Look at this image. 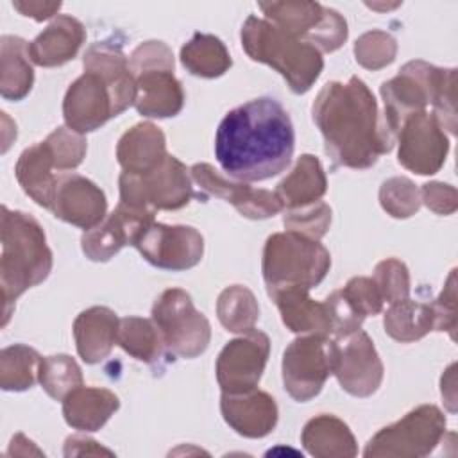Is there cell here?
<instances>
[{"mask_svg": "<svg viewBox=\"0 0 458 458\" xmlns=\"http://www.w3.org/2000/svg\"><path fill=\"white\" fill-rule=\"evenodd\" d=\"M295 148L288 111L272 97H259L231 109L215 134L220 168L240 182L265 181L284 172Z\"/></svg>", "mask_w": 458, "mask_h": 458, "instance_id": "6da1fadb", "label": "cell"}, {"mask_svg": "<svg viewBox=\"0 0 458 458\" xmlns=\"http://www.w3.org/2000/svg\"><path fill=\"white\" fill-rule=\"evenodd\" d=\"M311 113L326 152L342 166L369 168L394 148L395 138L379 118L374 95L358 77L345 84L327 82L317 95Z\"/></svg>", "mask_w": 458, "mask_h": 458, "instance_id": "7a4b0ae2", "label": "cell"}, {"mask_svg": "<svg viewBox=\"0 0 458 458\" xmlns=\"http://www.w3.org/2000/svg\"><path fill=\"white\" fill-rule=\"evenodd\" d=\"M454 68H438L420 59L406 63L394 79L381 84L379 91L385 102V127L395 138L406 116L426 111V107L431 104V113L438 118L444 131L454 132Z\"/></svg>", "mask_w": 458, "mask_h": 458, "instance_id": "3957f363", "label": "cell"}, {"mask_svg": "<svg viewBox=\"0 0 458 458\" xmlns=\"http://www.w3.org/2000/svg\"><path fill=\"white\" fill-rule=\"evenodd\" d=\"M2 258L0 284L4 301L2 326L9 322L16 299L29 288L43 283L52 270V250L47 245L39 222L2 206Z\"/></svg>", "mask_w": 458, "mask_h": 458, "instance_id": "277c9868", "label": "cell"}, {"mask_svg": "<svg viewBox=\"0 0 458 458\" xmlns=\"http://www.w3.org/2000/svg\"><path fill=\"white\" fill-rule=\"evenodd\" d=\"M240 38L247 55L279 72L297 95L310 91L322 73L324 59L313 45L286 34L265 18L249 16Z\"/></svg>", "mask_w": 458, "mask_h": 458, "instance_id": "5b68a950", "label": "cell"}, {"mask_svg": "<svg viewBox=\"0 0 458 458\" xmlns=\"http://www.w3.org/2000/svg\"><path fill=\"white\" fill-rule=\"evenodd\" d=\"M331 267L329 250L318 242L293 231L267 238L261 259L267 292L281 286L315 288Z\"/></svg>", "mask_w": 458, "mask_h": 458, "instance_id": "8992f818", "label": "cell"}, {"mask_svg": "<svg viewBox=\"0 0 458 458\" xmlns=\"http://www.w3.org/2000/svg\"><path fill=\"white\" fill-rule=\"evenodd\" d=\"M118 186L122 204L154 213L156 209L184 208L195 197L191 174L170 154L145 174L122 172Z\"/></svg>", "mask_w": 458, "mask_h": 458, "instance_id": "52a82bcc", "label": "cell"}, {"mask_svg": "<svg viewBox=\"0 0 458 458\" xmlns=\"http://www.w3.org/2000/svg\"><path fill=\"white\" fill-rule=\"evenodd\" d=\"M265 20L286 34L313 45L320 54L338 50L347 39L345 18L318 2H261Z\"/></svg>", "mask_w": 458, "mask_h": 458, "instance_id": "ba28073f", "label": "cell"}, {"mask_svg": "<svg viewBox=\"0 0 458 458\" xmlns=\"http://www.w3.org/2000/svg\"><path fill=\"white\" fill-rule=\"evenodd\" d=\"M152 320L172 354L195 358L209 345L211 326L193 306L190 293L181 288H168L156 299Z\"/></svg>", "mask_w": 458, "mask_h": 458, "instance_id": "9c48e42d", "label": "cell"}, {"mask_svg": "<svg viewBox=\"0 0 458 458\" xmlns=\"http://www.w3.org/2000/svg\"><path fill=\"white\" fill-rule=\"evenodd\" d=\"M445 433V417L433 404H422L401 420L379 429L367 444L363 454L370 456H426Z\"/></svg>", "mask_w": 458, "mask_h": 458, "instance_id": "30bf717a", "label": "cell"}, {"mask_svg": "<svg viewBox=\"0 0 458 458\" xmlns=\"http://www.w3.org/2000/svg\"><path fill=\"white\" fill-rule=\"evenodd\" d=\"M333 367V340L322 335L295 338L283 354V385L288 395L306 403L320 394Z\"/></svg>", "mask_w": 458, "mask_h": 458, "instance_id": "8fae6325", "label": "cell"}, {"mask_svg": "<svg viewBox=\"0 0 458 458\" xmlns=\"http://www.w3.org/2000/svg\"><path fill=\"white\" fill-rule=\"evenodd\" d=\"M333 367L340 386L354 397L372 395L383 381V363L370 336L361 329L333 336Z\"/></svg>", "mask_w": 458, "mask_h": 458, "instance_id": "7c38bea8", "label": "cell"}, {"mask_svg": "<svg viewBox=\"0 0 458 458\" xmlns=\"http://www.w3.org/2000/svg\"><path fill=\"white\" fill-rule=\"evenodd\" d=\"M395 140L399 143L397 161L419 175L437 174L445 163L449 138L433 113L419 111L406 116Z\"/></svg>", "mask_w": 458, "mask_h": 458, "instance_id": "4fadbf2b", "label": "cell"}, {"mask_svg": "<svg viewBox=\"0 0 458 458\" xmlns=\"http://www.w3.org/2000/svg\"><path fill=\"white\" fill-rule=\"evenodd\" d=\"M134 247L152 267L181 272L195 267L204 254V238L191 225H166L152 222Z\"/></svg>", "mask_w": 458, "mask_h": 458, "instance_id": "5bb4252c", "label": "cell"}, {"mask_svg": "<svg viewBox=\"0 0 458 458\" xmlns=\"http://www.w3.org/2000/svg\"><path fill=\"white\" fill-rule=\"evenodd\" d=\"M270 354V340L250 329L231 340L216 358V381L225 394H243L258 386Z\"/></svg>", "mask_w": 458, "mask_h": 458, "instance_id": "9a60e30c", "label": "cell"}, {"mask_svg": "<svg viewBox=\"0 0 458 458\" xmlns=\"http://www.w3.org/2000/svg\"><path fill=\"white\" fill-rule=\"evenodd\" d=\"M120 113L122 111L111 88L102 77L91 72H84L79 79H75L63 100V116L66 127L79 134L98 129Z\"/></svg>", "mask_w": 458, "mask_h": 458, "instance_id": "2e32d148", "label": "cell"}, {"mask_svg": "<svg viewBox=\"0 0 458 458\" xmlns=\"http://www.w3.org/2000/svg\"><path fill=\"white\" fill-rule=\"evenodd\" d=\"M154 222V211L118 204L98 225L84 231L82 252L91 261H107L125 245H134L140 234Z\"/></svg>", "mask_w": 458, "mask_h": 458, "instance_id": "e0dca14e", "label": "cell"}, {"mask_svg": "<svg viewBox=\"0 0 458 458\" xmlns=\"http://www.w3.org/2000/svg\"><path fill=\"white\" fill-rule=\"evenodd\" d=\"M106 195L93 181L73 172L59 174L50 206L55 218L88 231L106 218Z\"/></svg>", "mask_w": 458, "mask_h": 458, "instance_id": "ac0fdd59", "label": "cell"}, {"mask_svg": "<svg viewBox=\"0 0 458 458\" xmlns=\"http://www.w3.org/2000/svg\"><path fill=\"white\" fill-rule=\"evenodd\" d=\"M191 179L209 195L233 204L238 213L250 220H263L277 215L283 206L276 191L234 182L218 174L209 163H197L190 170Z\"/></svg>", "mask_w": 458, "mask_h": 458, "instance_id": "d6986e66", "label": "cell"}, {"mask_svg": "<svg viewBox=\"0 0 458 458\" xmlns=\"http://www.w3.org/2000/svg\"><path fill=\"white\" fill-rule=\"evenodd\" d=\"M220 411L224 420L242 437H267L277 424V406L272 395L263 390L243 394L222 392Z\"/></svg>", "mask_w": 458, "mask_h": 458, "instance_id": "ffe728a7", "label": "cell"}, {"mask_svg": "<svg viewBox=\"0 0 458 458\" xmlns=\"http://www.w3.org/2000/svg\"><path fill=\"white\" fill-rule=\"evenodd\" d=\"M136 82L134 107L141 116L168 118L184 106V91L174 68H148L132 73Z\"/></svg>", "mask_w": 458, "mask_h": 458, "instance_id": "44dd1931", "label": "cell"}, {"mask_svg": "<svg viewBox=\"0 0 458 458\" xmlns=\"http://www.w3.org/2000/svg\"><path fill=\"white\" fill-rule=\"evenodd\" d=\"M308 288L281 286L268 290L276 302L283 324L299 335H322L331 336V324L326 302H317L310 297Z\"/></svg>", "mask_w": 458, "mask_h": 458, "instance_id": "7402d4cb", "label": "cell"}, {"mask_svg": "<svg viewBox=\"0 0 458 458\" xmlns=\"http://www.w3.org/2000/svg\"><path fill=\"white\" fill-rule=\"evenodd\" d=\"M84 38V25L77 18L59 14L29 43V57L38 66H61L77 55Z\"/></svg>", "mask_w": 458, "mask_h": 458, "instance_id": "603a6c76", "label": "cell"}, {"mask_svg": "<svg viewBox=\"0 0 458 458\" xmlns=\"http://www.w3.org/2000/svg\"><path fill=\"white\" fill-rule=\"evenodd\" d=\"M120 320L116 313L106 306H93L77 315L73 322V336L79 356L93 365L109 356Z\"/></svg>", "mask_w": 458, "mask_h": 458, "instance_id": "cb8c5ba5", "label": "cell"}, {"mask_svg": "<svg viewBox=\"0 0 458 458\" xmlns=\"http://www.w3.org/2000/svg\"><path fill=\"white\" fill-rule=\"evenodd\" d=\"M84 72L97 73L114 93L116 104L123 113L136 100V82L123 52L109 43H93L82 59Z\"/></svg>", "mask_w": 458, "mask_h": 458, "instance_id": "d4e9b609", "label": "cell"}, {"mask_svg": "<svg viewBox=\"0 0 458 458\" xmlns=\"http://www.w3.org/2000/svg\"><path fill=\"white\" fill-rule=\"evenodd\" d=\"M166 157V140L163 131L152 122L136 123L116 145V159L123 172L145 174Z\"/></svg>", "mask_w": 458, "mask_h": 458, "instance_id": "484cf974", "label": "cell"}, {"mask_svg": "<svg viewBox=\"0 0 458 458\" xmlns=\"http://www.w3.org/2000/svg\"><path fill=\"white\" fill-rule=\"evenodd\" d=\"M118 406L120 401L111 390L82 385L63 399V415L66 424L79 431H97Z\"/></svg>", "mask_w": 458, "mask_h": 458, "instance_id": "4316f807", "label": "cell"}, {"mask_svg": "<svg viewBox=\"0 0 458 458\" xmlns=\"http://www.w3.org/2000/svg\"><path fill=\"white\" fill-rule=\"evenodd\" d=\"M55 168L52 154L45 141L25 148L14 166L16 179L23 191L41 208L50 209L57 177L52 170Z\"/></svg>", "mask_w": 458, "mask_h": 458, "instance_id": "83f0119b", "label": "cell"}, {"mask_svg": "<svg viewBox=\"0 0 458 458\" xmlns=\"http://www.w3.org/2000/svg\"><path fill=\"white\" fill-rule=\"evenodd\" d=\"M327 190V179L320 161L311 154H302L293 170L277 184L276 195L283 209H297L318 202Z\"/></svg>", "mask_w": 458, "mask_h": 458, "instance_id": "f1b7e54d", "label": "cell"}, {"mask_svg": "<svg viewBox=\"0 0 458 458\" xmlns=\"http://www.w3.org/2000/svg\"><path fill=\"white\" fill-rule=\"evenodd\" d=\"M301 440L306 451L320 458H345L358 453L349 426L335 415L322 413L306 422Z\"/></svg>", "mask_w": 458, "mask_h": 458, "instance_id": "f546056e", "label": "cell"}, {"mask_svg": "<svg viewBox=\"0 0 458 458\" xmlns=\"http://www.w3.org/2000/svg\"><path fill=\"white\" fill-rule=\"evenodd\" d=\"M34 84L29 43L18 36L0 38V93L5 100H21Z\"/></svg>", "mask_w": 458, "mask_h": 458, "instance_id": "4dcf8cb0", "label": "cell"}, {"mask_svg": "<svg viewBox=\"0 0 458 458\" xmlns=\"http://www.w3.org/2000/svg\"><path fill=\"white\" fill-rule=\"evenodd\" d=\"M181 63L197 77L215 79L224 75L233 61L225 45L213 34L195 32L193 38L181 48Z\"/></svg>", "mask_w": 458, "mask_h": 458, "instance_id": "1f68e13d", "label": "cell"}, {"mask_svg": "<svg viewBox=\"0 0 458 458\" xmlns=\"http://www.w3.org/2000/svg\"><path fill=\"white\" fill-rule=\"evenodd\" d=\"M385 331L401 344L420 340L435 327V315L431 304L403 299L392 302L383 320Z\"/></svg>", "mask_w": 458, "mask_h": 458, "instance_id": "d6a6232c", "label": "cell"}, {"mask_svg": "<svg viewBox=\"0 0 458 458\" xmlns=\"http://www.w3.org/2000/svg\"><path fill=\"white\" fill-rule=\"evenodd\" d=\"M116 344L132 358L150 365L157 363L166 349L154 320L141 317L120 318Z\"/></svg>", "mask_w": 458, "mask_h": 458, "instance_id": "836d02e7", "label": "cell"}, {"mask_svg": "<svg viewBox=\"0 0 458 458\" xmlns=\"http://www.w3.org/2000/svg\"><path fill=\"white\" fill-rule=\"evenodd\" d=\"M216 315L220 324L231 333H247L254 329L259 317V306L254 293L242 284L222 290L216 301Z\"/></svg>", "mask_w": 458, "mask_h": 458, "instance_id": "e575fe53", "label": "cell"}, {"mask_svg": "<svg viewBox=\"0 0 458 458\" xmlns=\"http://www.w3.org/2000/svg\"><path fill=\"white\" fill-rule=\"evenodd\" d=\"M41 356L29 345L14 344L0 352V386L21 392L30 388L39 374Z\"/></svg>", "mask_w": 458, "mask_h": 458, "instance_id": "d590c367", "label": "cell"}, {"mask_svg": "<svg viewBox=\"0 0 458 458\" xmlns=\"http://www.w3.org/2000/svg\"><path fill=\"white\" fill-rule=\"evenodd\" d=\"M38 381L52 399L63 401L72 390L82 386V374L72 356L54 354L41 360Z\"/></svg>", "mask_w": 458, "mask_h": 458, "instance_id": "8d00e7d4", "label": "cell"}, {"mask_svg": "<svg viewBox=\"0 0 458 458\" xmlns=\"http://www.w3.org/2000/svg\"><path fill=\"white\" fill-rule=\"evenodd\" d=\"M379 202L394 218H408L420 208V191L408 177H392L379 188Z\"/></svg>", "mask_w": 458, "mask_h": 458, "instance_id": "74e56055", "label": "cell"}, {"mask_svg": "<svg viewBox=\"0 0 458 458\" xmlns=\"http://www.w3.org/2000/svg\"><path fill=\"white\" fill-rule=\"evenodd\" d=\"M59 172L77 168L86 156V138L70 127H57L45 140Z\"/></svg>", "mask_w": 458, "mask_h": 458, "instance_id": "f35d334b", "label": "cell"}, {"mask_svg": "<svg viewBox=\"0 0 458 458\" xmlns=\"http://www.w3.org/2000/svg\"><path fill=\"white\" fill-rule=\"evenodd\" d=\"M286 231L299 233L311 240H320L331 224V208L318 200L304 208L286 209L283 216Z\"/></svg>", "mask_w": 458, "mask_h": 458, "instance_id": "ab89813d", "label": "cell"}, {"mask_svg": "<svg viewBox=\"0 0 458 458\" xmlns=\"http://www.w3.org/2000/svg\"><path fill=\"white\" fill-rule=\"evenodd\" d=\"M397 43L383 30H370L360 36L354 43L356 61L367 70H379L395 59Z\"/></svg>", "mask_w": 458, "mask_h": 458, "instance_id": "60d3db41", "label": "cell"}, {"mask_svg": "<svg viewBox=\"0 0 458 458\" xmlns=\"http://www.w3.org/2000/svg\"><path fill=\"white\" fill-rule=\"evenodd\" d=\"M374 283L379 288V293L385 302L392 304L397 301H403L410 295V274L403 261L395 258L383 259L376 265Z\"/></svg>", "mask_w": 458, "mask_h": 458, "instance_id": "b9f144b4", "label": "cell"}, {"mask_svg": "<svg viewBox=\"0 0 458 458\" xmlns=\"http://www.w3.org/2000/svg\"><path fill=\"white\" fill-rule=\"evenodd\" d=\"M344 297L352 304V308L365 318L369 315H377L383 310V297L372 277H352L342 288Z\"/></svg>", "mask_w": 458, "mask_h": 458, "instance_id": "7bdbcfd3", "label": "cell"}, {"mask_svg": "<svg viewBox=\"0 0 458 458\" xmlns=\"http://www.w3.org/2000/svg\"><path fill=\"white\" fill-rule=\"evenodd\" d=\"M327 315H329V324H331V338L340 336L345 333H351L358 327H361V322L365 320L354 308L352 304L344 297L342 290L333 292L326 301Z\"/></svg>", "mask_w": 458, "mask_h": 458, "instance_id": "ee69618b", "label": "cell"}, {"mask_svg": "<svg viewBox=\"0 0 458 458\" xmlns=\"http://www.w3.org/2000/svg\"><path fill=\"white\" fill-rule=\"evenodd\" d=\"M456 270L453 268L442 293L435 302H431V310L435 315V327L437 331H447L449 336L454 340V329H456V290L454 281Z\"/></svg>", "mask_w": 458, "mask_h": 458, "instance_id": "f6af8a7d", "label": "cell"}, {"mask_svg": "<svg viewBox=\"0 0 458 458\" xmlns=\"http://www.w3.org/2000/svg\"><path fill=\"white\" fill-rule=\"evenodd\" d=\"M420 202H424L437 215H451L456 211V190L444 182H426L420 190Z\"/></svg>", "mask_w": 458, "mask_h": 458, "instance_id": "bcb514c9", "label": "cell"}, {"mask_svg": "<svg viewBox=\"0 0 458 458\" xmlns=\"http://www.w3.org/2000/svg\"><path fill=\"white\" fill-rule=\"evenodd\" d=\"M13 7L23 16L43 21L57 14V11L61 9V2H13Z\"/></svg>", "mask_w": 458, "mask_h": 458, "instance_id": "7dc6e473", "label": "cell"}, {"mask_svg": "<svg viewBox=\"0 0 458 458\" xmlns=\"http://www.w3.org/2000/svg\"><path fill=\"white\" fill-rule=\"evenodd\" d=\"M68 440L81 445V449H75L72 454H109V456H113V451L104 449L102 445H98V442H95V440H91V438L73 435V437H68ZM72 454H70V456H72Z\"/></svg>", "mask_w": 458, "mask_h": 458, "instance_id": "c3c4849f", "label": "cell"}, {"mask_svg": "<svg viewBox=\"0 0 458 458\" xmlns=\"http://www.w3.org/2000/svg\"><path fill=\"white\" fill-rule=\"evenodd\" d=\"M367 5L372 7V9H385V5H374V4H367ZM397 5H399V4H392V5H386V9H388V7L394 9V7H397Z\"/></svg>", "mask_w": 458, "mask_h": 458, "instance_id": "681fc988", "label": "cell"}]
</instances>
